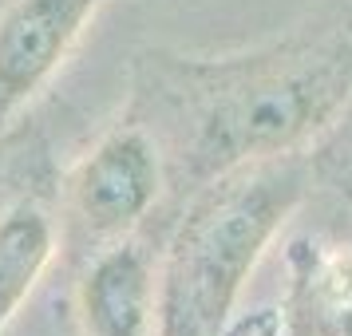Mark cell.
Listing matches in <instances>:
<instances>
[{
    "label": "cell",
    "mask_w": 352,
    "mask_h": 336,
    "mask_svg": "<svg viewBox=\"0 0 352 336\" xmlns=\"http://www.w3.org/2000/svg\"><path fill=\"white\" fill-rule=\"evenodd\" d=\"M60 249V229L44 202L20 198L0 210V336L36 293Z\"/></svg>",
    "instance_id": "cell-6"
},
{
    "label": "cell",
    "mask_w": 352,
    "mask_h": 336,
    "mask_svg": "<svg viewBox=\"0 0 352 336\" xmlns=\"http://www.w3.org/2000/svg\"><path fill=\"white\" fill-rule=\"evenodd\" d=\"M107 0H8L0 12V131L12 127L80 48Z\"/></svg>",
    "instance_id": "cell-4"
},
{
    "label": "cell",
    "mask_w": 352,
    "mask_h": 336,
    "mask_svg": "<svg viewBox=\"0 0 352 336\" xmlns=\"http://www.w3.org/2000/svg\"><path fill=\"white\" fill-rule=\"evenodd\" d=\"M349 103L352 0H317L293 24L245 48L143 52L127 115L166 155L170 225L186 198L214 178L250 162L309 155Z\"/></svg>",
    "instance_id": "cell-1"
},
{
    "label": "cell",
    "mask_w": 352,
    "mask_h": 336,
    "mask_svg": "<svg viewBox=\"0 0 352 336\" xmlns=\"http://www.w3.org/2000/svg\"><path fill=\"white\" fill-rule=\"evenodd\" d=\"M285 336H320V333H313V328H289L285 324Z\"/></svg>",
    "instance_id": "cell-10"
},
{
    "label": "cell",
    "mask_w": 352,
    "mask_h": 336,
    "mask_svg": "<svg viewBox=\"0 0 352 336\" xmlns=\"http://www.w3.org/2000/svg\"><path fill=\"white\" fill-rule=\"evenodd\" d=\"M159 336H218L198 317L190 297L162 273V301H159Z\"/></svg>",
    "instance_id": "cell-9"
},
{
    "label": "cell",
    "mask_w": 352,
    "mask_h": 336,
    "mask_svg": "<svg viewBox=\"0 0 352 336\" xmlns=\"http://www.w3.org/2000/svg\"><path fill=\"white\" fill-rule=\"evenodd\" d=\"M162 245L139 238L115 241L83 261L76 281L80 336H159Z\"/></svg>",
    "instance_id": "cell-5"
},
{
    "label": "cell",
    "mask_w": 352,
    "mask_h": 336,
    "mask_svg": "<svg viewBox=\"0 0 352 336\" xmlns=\"http://www.w3.org/2000/svg\"><path fill=\"white\" fill-rule=\"evenodd\" d=\"M313 175H317V194H333L352 206V103L336 119V127L309 150Z\"/></svg>",
    "instance_id": "cell-7"
},
{
    "label": "cell",
    "mask_w": 352,
    "mask_h": 336,
    "mask_svg": "<svg viewBox=\"0 0 352 336\" xmlns=\"http://www.w3.org/2000/svg\"><path fill=\"white\" fill-rule=\"evenodd\" d=\"M64 194L67 225L91 257L170 210V166L159 139L123 111L72 166Z\"/></svg>",
    "instance_id": "cell-3"
},
{
    "label": "cell",
    "mask_w": 352,
    "mask_h": 336,
    "mask_svg": "<svg viewBox=\"0 0 352 336\" xmlns=\"http://www.w3.org/2000/svg\"><path fill=\"white\" fill-rule=\"evenodd\" d=\"M349 273H340V281L333 289H324L320 297L285 309L289 328H313L320 336H352V261L344 265Z\"/></svg>",
    "instance_id": "cell-8"
},
{
    "label": "cell",
    "mask_w": 352,
    "mask_h": 336,
    "mask_svg": "<svg viewBox=\"0 0 352 336\" xmlns=\"http://www.w3.org/2000/svg\"><path fill=\"white\" fill-rule=\"evenodd\" d=\"M317 194L309 155L250 162L186 198L162 238V273L222 336L261 257Z\"/></svg>",
    "instance_id": "cell-2"
}]
</instances>
